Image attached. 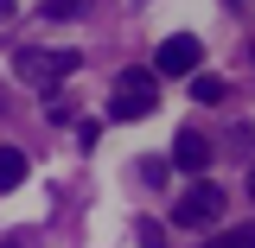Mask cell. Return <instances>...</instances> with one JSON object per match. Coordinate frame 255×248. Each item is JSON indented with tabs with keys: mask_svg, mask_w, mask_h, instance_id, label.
I'll return each instance as SVG.
<instances>
[{
	"mask_svg": "<svg viewBox=\"0 0 255 248\" xmlns=\"http://www.w3.org/2000/svg\"><path fill=\"white\" fill-rule=\"evenodd\" d=\"M13 70H19V83L26 89H58L64 77L77 70V51H38V45H26V51H13Z\"/></svg>",
	"mask_w": 255,
	"mask_h": 248,
	"instance_id": "obj_1",
	"label": "cell"
},
{
	"mask_svg": "<svg viewBox=\"0 0 255 248\" xmlns=\"http://www.w3.org/2000/svg\"><path fill=\"white\" fill-rule=\"evenodd\" d=\"M153 102H159V83H153V70H128V77H115L109 115H115V121H140V115H153Z\"/></svg>",
	"mask_w": 255,
	"mask_h": 248,
	"instance_id": "obj_2",
	"label": "cell"
},
{
	"mask_svg": "<svg viewBox=\"0 0 255 248\" xmlns=\"http://www.w3.org/2000/svg\"><path fill=\"white\" fill-rule=\"evenodd\" d=\"M223 204H230V197H223L211 178H198V185L179 197V229H211V223L223 217Z\"/></svg>",
	"mask_w": 255,
	"mask_h": 248,
	"instance_id": "obj_3",
	"label": "cell"
},
{
	"mask_svg": "<svg viewBox=\"0 0 255 248\" xmlns=\"http://www.w3.org/2000/svg\"><path fill=\"white\" fill-rule=\"evenodd\" d=\"M198 64H204V45H198L191 32H172V38L153 51V70H159V77H198Z\"/></svg>",
	"mask_w": 255,
	"mask_h": 248,
	"instance_id": "obj_4",
	"label": "cell"
},
{
	"mask_svg": "<svg viewBox=\"0 0 255 248\" xmlns=\"http://www.w3.org/2000/svg\"><path fill=\"white\" fill-rule=\"evenodd\" d=\"M172 159H179L185 172H204V165H211V140H204L198 127H179V140H172Z\"/></svg>",
	"mask_w": 255,
	"mask_h": 248,
	"instance_id": "obj_5",
	"label": "cell"
},
{
	"mask_svg": "<svg viewBox=\"0 0 255 248\" xmlns=\"http://www.w3.org/2000/svg\"><path fill=\"white\" fill-rule=\"evenodd\" d=\"M223 95H230V83H223L217 70H198V77H191V102H198V108H217Z\"/></svg>",
	"mask_w": 255,
	"mask_h": 248,
	"instance_id": "obj_6",
	"label": "cell"
},
{
	"mask_svg": "<svg viewBox=\"0 0 255 248\" xmlns=\"http://www.w3.org/2000/svg\"><path fill=\"white\" fill-rule=\"evenodd\" d=\"M19 185H26V153L19 147H0V197L19 191Z\"/></svg>",
	"mask_w": 255,
	"mask_h": 248,
	"instance_id": "obj_7",
	"label": "cell"
},
{
	"mask_svg": "<svg viewBox=\"0 0 255 248\" xmlns=\"http://www.w3.org/2000/svg\"><path fill=\"white\" fill-rule=\"evenodd\" d=\"M134 242H140V248H172V236H166L159 217H140V223H134Z\"/></svg>",
	"mask_w": 255,
	"mask_h": 248,
	"instance_id": "obj_8",
	"label": "cell"
},
{
	"mask_svg": "<svg viewBox=\"0 0 255 248\" xmlns=\"http://www.w3.org/2000/svg\"><path fill=\"white\" fill-rule=\"evenodd\" d=\"M90 6H96V0H45L38 13H45V19H83Z\"/></svg>",
	"mask_w": 255,
	"mask_h": 248,
	"instance_id": "obj_9",
	"label": "cell"
},
{
	"mask_svg": "<svg viewBox=\"0 0 255 248\" xmlns=\"http://www.w3.org/2000/svg\"><path fill=\"white\" fill-rule=\"evenodd\" d=\"M204 248H255V223H243V229H230V236H217V242Z\"/></svg>",
	"mask_w": 255,
	"mask_h": 248,
	"instance_id": "obj_10",
	"label": "cell"
},
{
	"mask_svg": "<svg viewBox=\"0 0 255 248\" xmlns=\"http://www.w3.org/2000/svg\"><path fill=\"white\" fill-rule=\"evenodd\" d=\"M140 178L147 185H166V159H140Z\"/></svg>",
	"mask_w": 255,
	"mask_h": 248,
	"instance_id": "obj_11",
	"label": "cell"
},
{
	"mask_svg": "<svg viewBox=\"0 0 255 248\" xmlns=\"http://www.w3.org/2000/svg\"><path fill=\"white\" fill-rule=\"evenodd\" d=\"M13 13H19V6H13V0H0V26H6V19H13Z\"/></svg>",
	"mask_w": 255,
	"mask_h": 248,
	"instance_id": "obj_12",
	"label": "cell"
},
{
	"mask_svg": "<svg viewBox=\"0 0 255 248\" xmlns=\"http://www.w3.org/2000/svg\"><path fill=\"white\" fill-rule=\"evenodd\" d=\"M249 197H255V172H249Z\"/></svg>",
	"mask_w": 255,
	"mask_h": 248,
	"instance_id": "obj_13",
	"label": "cell"
}]
</instances>
